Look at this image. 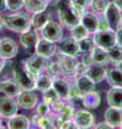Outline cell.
<instances>
[{
	"mask_svg": "<svg viewBox=\"0 0 122 129\" xmlns=\"http://www.w3.org/2000/svg\"><path fill=\"white\" fill-rule=\"evenodd\" d=\"M22 87L15 80L0 81V92H3L8 96H17L22 91Z\"/></svg>",
	"mask_w": 122,
	"mask_h": 129,
	"instance_id": "cell-22",
	"label": "cell"
},
{
	"mask_svg": "<svg viewBox=\"0 0 122 129\" xmlns=\"http://www.w3.org/2000/svg\"><path fill=\"white\" fill-rule=\"evenodd\" d=\"M50 112V106L45 101L41 102L39 104H36V114H39L40 116L48 115Z\"/></svg>",
	"mask_w": 122,
	"mask_h": 129,
	"instance_id": "cell-40",
	"label": "cell"
},
{
	"mask_svg": "<svg viewBox=\"0 0 122 129\" xmlns=\"http://www.w3.org/2000/svg\"><path fill=\"white\" fill-rule=\"evenodd\" d=\"M39 39L40 38H39V35H38V32H36V30L29 29L28 31L20 34L19 41L27 53L32 55L35 53V48H36V44L39 42Z\"/></svg>",
	"mask_w": 122,
	"mask_h": 129,
	"instance_id": "cell-9",
	"label": "cell"
},
{
	"mask_svg": "<svg viewBox=\"0 0 122 129\" xmlns=\"http://www.w3.org/2000/svg\"><path fill=\"white\" fill-rule=\"evenodd\" d=\"M80 23L85 26V28L90 32H95L97 30V25H99V17L94 14V12H88L80 16Z\"/></svg>",
	"mask_w": 122,
	"mask_h": 129,
	"instance_id": "cell-20",
	"label": "cell"
},
{
	"mask_svg": "<svg viewBox=\"0 0 122 129\" xmlns=\"http://www.w3.org/2000/svg\"><path fill=\"white\" fill-rule=\"evenodd\" d=\"M70 86L71 84L62 79L61 76L54 78L52 80V88L57 91L59 98L62 100H69V94H70Z\"/></svg>",
	"mask_w": 122,
	"mask_h": 129,
	"instance_id": "cell-18",
	"label": "cell"
},
{
	"mask_svg": "<svg viewBox=\"0 0 122 129\" xmlns=\"http://www.w3.org/2000/svg\"><path fill=\"white\" fill-rule=\"evenodd\" d=\"M75 85L77 86V88H78L81 97H84L86 94H88V92L95 90V83L85 73L79 74V75L76 76Z\"/></svg>",
	"mask_w": 122,
	"mask_h": 129,
	"instance_id": "cell-15",
	"label": "cell"
},
{
	"mask_svg": "<svg viewBox=\"0 0 122 129\" xmlns=\"http://www.w3.org/2000/svg\"><path fill=\"white\" fill-rule=\"evenodd\" d=\"M57 9L59 19L64 27L72 28L80 22V15L72 6L71 0H58Z\"/></svg>",
	"mask_w": 122,
	"mask_h": 129,
	"instance_id": "cell-1",
	"label": "cell"
},
{
	"mask_svg": "<svg viewBox=\"0 0 122 129\" xmlns=\"http://www.w3.org/2000/svg\"><path fill=\"white\" fill-rule=\"evenodd\" d=\"M108 54H109V58H110V61L112 62H119L122 60V47L118 44H115L111 48L108 50Z\"/></svg>",
	"mask_w": 122,
	"mask_h": 129,
	"instance_id": "cell-35",
	"label": "cell"
},
{
	"mask_svg": "<svg viewBox=\"0 0 122 129\" xmlns=\"http://www.w3.org/2000/svg\"><path fill=\"white\" fill-rule=\"evenodd\" d=\"M46 71L48 72V74H49L50 76H52V78H58V76H60L62 73V69H61L60 64L59 62H49L48 63V66L46 68Z\"/></svg>",
	"mask_w": 122,
	"mask_h": 129,
	"instance_id": "cell-37",
	"label": "cell"
},
{
	"mask_svg": "<svg viewBox=\"0 0 122 129\" xmlns=\"http://www.w3.org/2000/svg\"><path fill=\"white\" fill-rule=\"evenodd\" d=\"M121 16V10L113 2H109L107 9L104 12V17L106 18L110 29H112L113 31H117L120 28Z\"/></svg>",
	"mask_w": 122,
	"mask_h": 129,
	"instance_id": "cell-10",
	"label": "cell"
},
{
	"mask_svg": "<svg viewBox=\"0 0 122 129\" xmlns=\"http://www.w3.org/2000/svg\"><path fill=\"white\" fill-rule=\"evenodd\" d=\"M18 54V44L14 39L5 37L0 40V57L5 60L13 59Z\"/></svg>",
	"mask_w": 122,
	"mask_h": 129,
	"instance_id": "cell-7",
	"label": "cell"
},
{
	"mask_svg": "<svg viewBox=\"0 0 122 129\" xmlns=\"http://www.w3.org/2000/svg\"><path fill=\"white\" fill-rule=\"evenodd\" d=\"M89 32L86 28H85V26L81 24L80 22L77 24V25H75L74 27H72L71 28V35H72V37L76 39L77 41L78 40H81V39H84V38H86L89 36Z\"/></svg>",
	"mask_w": 122,
	"mask_h": 129,
	"instance_id": "cell-31",
	"label": "cell"
},
{
	"mask_svg": "<svg viewBox=\"0 0 122 129\" xmlns=\"http://www.w3.org/2000/svg\"><path fill=\"white\" fill-rule=\"evenodd\" d=\"M5 66H6V60L3 59V58L0 57V73L2 72V70H3V68H5Z\"/></svg>",
	"mask_w": 122,
	"mask_h": 129,
	"instance_id": "cell-47",
	"label": "cell"
},
{
	"mask_svg": "<svg viewBox=\"0 0 122 129\" xmlns=\"http://www.w3.org/2000/svg\"><path fill=\"white\" fill-rule=\"evenodd\" d=\"M2 127V117L1 116H0V128Z\"/></svg>",
	"mask_w": 122,
	"mask_h": 129,
	"instance_id": "cell-51",
	"label": "cell"
},
{
	"mask_svg": "<svg viewBox=\"0 0 122 129\" xmlns=\"http://www.w3.org/2000/svg\"><path fill=\"white\" fill-rule=\"evenodd\" d=\"M16 101L19 108L30 110L35 108L38 104V95L33 90H22L17 95Z\"/></svg>",
	"mask_w": 122,
	"mask_h": 129,
	"instance_id": "cell-12",
	"label": "cell"
},
{
	"mask_svg": "<svg viewBox=\"0 0 122 129\" xmlns=\"http://www.w3.org/2000/svg\"><path fill=\"white\" fill-rule=\"evenodd\" d=\"M48 1H51V0H48Z\"/></svg>",
	"mask_w": 122,
	"mask_h": 129,
	"instance_id": "cell-54",
	"label": "cell"
},
{
	"mask_svg": "<svg viewBox=\"0 0 122 129\" xmlns=\"http://www.w3.org/2000/svg\"><path fill=\"white\" fill-rule=\"evenodd\" d=\"M78 46H79V50L80 52H84V53H88V52H91L93 50V47L95 46V42L93 38L88 37L78 40Z\"/></svg>",
	"mask_w": 122,
	"mask_h": 129,
	"instance_id": "cell-33",
	"label": "cell"
},
{
	"mask_svg": "<svg viewBox=\"0 0 122 129\" xmlns=\"http://www.w3.org/2000/svg\"><path fill=\"white\" fill-rule=\"evenodd\" d=\"M48 6V0H24V7L30 13H39L45 11Z\"/></svg>",
	"mask_w": 122,
	"mask_h": 129,
	"instance_id": "cell-25",
	"label": "cell"
},
{
	"mask_svg": "<svg viewBox=\"0 0 122 129\" xmlns=\"http://www.w3.org/2000/svg\"><path fill=\"white\" fill-rule=\"evenodd\" d=\"M14 80L18 83V85L22 87L23 90H33L35 89V79L29 72L26 70V68H16L13 70Z\"/></svg>",
	"mask_w": 122,
	"mask_h": 129,
	"instance_id": "cell-6",
	"label": "cell"
},
{
	"mask_svg": "<svg viewBox=\"0 0 122 129\" xmlns=\"http://www.w3.org/2000/svg\"><path fill=\"white\" fill-rule=\"evenodd\" d=\"M120 27H122V16H121V22H120Z\"/></svg>",
	"mask_w": 122,
	"mask_h": 129,
	"instance_id": "cell-52",
	"label": "cell"
},
{
	"mask_svg": "<svg viewBox=\"0 0 122 129\" xmlns=\"http://www.w3.org/2000/svg\"><path fill=\"white\" fill-rule=\"evenodd\" d=\"M41 35H42L43 38L49 40V41L57 42L62 39L63 32H62V28H61V26L58 23L54 21H49L41 29Z\"/></svg>",
	"mask_w": 122,
	"mask_h": 129,
	"instance_id": "cell-11",
	"label": "cell"
},
{
	"mask_svg": "<svg viewBox=\"0 0 122 129\" xmlns=\"http://www.w3.org/2000/svg\"><path fill=\"white\" fill-rule=\"evenodd\" d=\"M95 128H97V129H111V128H113L111 125H109L107 122H105V123H100V124H97L96 126H95Z\"/></svg>",
	"mask_w": 122,
	"mask_h": 129,
	"instance_id": "cell-45",
	"label": "cell"
},
{
	"mask_svg": "<svg viewBox=\"0 0 122 129\" xmlns=\"http://www.w3.org/2000/svg\"><path fill=\"white\" fill-rule=\"evenodd\" d=\"M106 79L112 87H122V72L117 68L107 70Z\"/></svg>",
	"mask_w": 122,
	"mask_h": 129,
	"instance_id": "cell-30",
	"label": "cell"
},
{
	"mask_svg": "<svg viewBox=\"0 0 122 129\" xmlns=\"http://www.w3.org/2000/svg\"><path fill=\"white\" fill-rule=\"evenodd\" d=\"M56 51H57V45L55 44V42L49 41V40L45 38L39 39V42L36 44V48H35L36 54L50 58L56 54Z\"/></svg>",
	"mask_w": 122,
	"mask_h": 129,
	"instance_id": "cell-16",
	"label": "cell"
},
{
	"mask_svg": "<svg viewBox=\"0 0 122 129\" xmlns=\"http://www.w3.org/2000/svg\"><path fill=\"white\" fill-rule=\"evenodd\" d=\"M57 59H58V62L64 75L69 76V78H76V69L79 62L75 56H71L59 52L57 54Z\"/></svg>",
	"mask_w": 122,
	"mask_h": 129,
	"instance_id": "cell-4",
	"label": "cell"
},
{
	"mask_svg": "<svg viewBox=\"0 0 122 129\" xmlns=\"http://www.w3.org/2000/svg\"><path fill=\"white\" fill-rule=\"evenodd\" d=\"M80 92L78 90V88L75 84H72L70 86V94H69V100H77V99H81Z\"/></svg>",
	"mask_w": 122,
	"mask_h": 129,
	"instance_id": "cell-41",
	"label": "cell"
},
{
	"mask_svg": "<svg viewBox=\"0 0 122 129\" xmlns=\"http://www.w3.org/2000/svg\"><path fill=\"white\" fill-rule=\"evenodd\" d=\"M8 128L12 129H28L30 128V120L26 115L15 114L14 116L8 118Z\"/></svg>",
	"mask_w": 122,
	"mask_h": 129,
	"instance_id": "cell-21",
	"label": "cell"
},
{
	"mask_svg": "<svg viewBox=\"0 0 122 129\" xmlns=\"http://www.w3.org/2000/svg\"><path fill=\"white\" fill-rule=\"evenodd\" d=\"M24 7V0H7V9L12 12H18Z\"/></svg>",
	"mask_w": 122,
	"mask_h": 129,
	"instance_id": "cell-39",
	"label": "cell"
},
{
	"mask_svg": "<svg viewBox=\"0 0 122 129\" xmlns=\"http://www.w3.org/2000/svg\"><path fill=\"white\" fill-rule=\"evenodd\" d=\"M107 101L110 107L122 109V87H112L107 92Z\"/></svg>",
	"mask_w": 122,
	"mask_h": 129,
	"instance_id": "cell-27",
	"label": "cell"
},
{
	"mask_svg": "<svg viewBox=\"0 0 122 129\" xmlns=\"http://www.w3.org/2000/svg\"><path fill=\"white\" fill-rule=\"evenodd\" d=\"M72 120L75 128H91L92 125H94V117L92 113L87 110H79L75 112Z\"/></svg>",
	"mask_w": 122,
	"mask_h": 129,
	"instance_id": "cell-13",
	"label": "cell"
},
{
	"mask_svg": "<svg viewBox=\"0 0 122 129\" xmlns=\"http://www.w3.org/2000/svg\"><path fill=\"white\" fill-rule=\"evenodd\" d=\"M5 24L9 30L23 34L31 28V17L28 13L19 12V13L7 15L5 17Z\"/></svg>",
	"mask_w": 122,
	"mask_h": 129,
	"instance_id": "cell-2",
	"label": "cell"
},
{
	"mask_svg": "<svg viewBox=\"0 0 122 129\" xmlns=\"http://www.w3.org/2000/svg\"><path fill=\"white\" fill-rule=\"evenodd\" d=\"M59 52L71 56H76L80 53L79 46H78V41L73 37H69L67 39L62 40L59 44Z\"/></svg>",
	"mask_w": 122,
	"mask_h": 129,
	"instance_id": "cell-17",
	"label": "cell"
},
{
	"mask_svg": "<svg viewBox=\"0 0 122 129\" xmlns=\"http://www.w3.org/2000/svg\"><path fill=\"white\" fill-rule=\"evenodd\" d=\"M52 80H54V78L50 76L48 73L47 74L41 73L35 80V89L40 91H45L49 89L50 87H52Z\"/></svg>",
	"mask_w": 122,
	"mask_h": 129,
	"instance_id": "cell-29",
	"label": "cell"
},
{
	"mask_svg": "<svg viewBox=\"0 0 122 129\" xmlns=\"http://www.w3.org/2000/svg\"><path fill=\"white\" fill-rule=\"evenodd\" d=\"M120 128H122V124H121V126H120Z\"/></svg>",
	"mask_w": 122,
	"mask_h": 129,
	"instance_id": "cell-53",
	"label": "cell"
},
{
	"mask_svg": "<svg viewBox=\"0 0 122 129\" xmlns=\"http://www.w3.org/2000/svg\"><path fill=\"white\" fill-rule=\"evenodd\" d=\"M5 26H6V24H5V18L1 17V15H0V30H1Z\"/></svg>",
	"mask_w": 122,
	"mask_h": 129,
	"instance_id": "cell-49",
	"label": "cell"
},
{
	"mask_svg": "<svg viewBox=\"0 0 122 129\" xmlns=\"http://www.w3.org/2000/svg\"><path fill=\"white\" fill-rule=\"evenodd\" d=\"M57 99H59V96L52 87H50L49 89H47L45 91H43V101H45L46 103L50 104Z\"/></svg>",
	"mask_w": 122,
	"mask_h": 129,
	"instance_id": "cell-38",
	"label": "cell"
},
{
	"mask_svg": "<svg viewBox=\"0 0 122 129\" xmlns=\"http://www.w3.org/2000/svg\"><path fill=\"white\" fill-rule=\"evenodd\" d=\"M36 125H38V127H40V128L51 129V128H55V120L51 116L44 115V116H40L39 117L38 122H36Z\"/></svg>",
	"mask_w": 122,
	"mask_h": 129,
	"instance_id": "cell-36",
	"label": "cell"
},
{
	"mask_svg": "<svg viewBox=\"0 0 122 129\" xmlns=\"http://www.w3.org/2000/svg\"><path fill=\"white\" fill-rule=\"evenodd\" d=\"M49 62L50 61H49V58L48 57H45V56L34 53L31 55V57H29L24 61V63H25L24 67H25L26 70L36 80V78L42 73L43 70H46V68Z\"/></svg>",
	"mask_w": 122,
	"mask_h": 129,
	"instance_id": "cell-3",
	"label": "cell"
},
{
	"mask_svg": "<svg viewBox=\"0 0 122 129\" xmlns=\"http://www.w3.org/2000/svg\"><path fill=\"white\" fill-rule=\"evenodd\" d=\"M50 21V15L46 11H42L39 13H34L31 17V26L35 30H41L46 24Z\"/></svg>",
	"mask_w": 122,
	"mask_h": 129,
	"instance_id": "cell-26",
	"label": "cell"
},
{
	"mask_svg": "<svg viewBox=\"0 0 122 129\" xmlns=\"http://www.w3.org/2000/svg\"><path fill=\"white\" fill-rule=\"evenodd\" d=\"M18 104L12 96H5L0 98V116L2 118H10L17 114Z\"/></svg>",
	"mask_w": 122,
	"mask_h": 129,
	"instance_id": "cell-8",
	"label": "cell"
},
{
	"mask_svg": "<svg viewBox=\"0 0 122 129\" xmlns=\"http://www.w3.org/2000/svg\"><path fill=\"white\" fill-rule=\"evenodd\" d=\"M116 66H117V67H116L117 69H118V70H120V71L122 72V60H121V61H119V62H117V63H116Z\"/></svg>",
	"mask_w": 122,
	"mask_h": 129,
	"instance_id": "cell-50",
	"label": "cell"
},
{
	"mask_svg": "<svg viewBox=\"0 0 122 129\" xmlns=\"http://www.w3.org/2000/svg\"><path fill=\"white\" fill-rule=\"evenodd\" d=\"M116 40H117V44L122 47V27H120L119 29L116 31Z\"/></svg>",
	"mask_w": 122,
	"mask_h": 129,
	"instance_id": "cell-44",
	"label": "cell"
},
{
	"mask_svg": "<svg viewBox=\"0 0 122 129\" xmlns=\"http://www.w3.org/2000/svg\"><path fill=\"white\" fill-rule=\"evenodd\" d=\"M110 29L106 18H99V25H97V30H107Z\"/></svg>",
	"mask_w": 122,
	"mask_h": 129,
	"instance_id": "cell-43",
	"label": "cell"
},
{
	"mask_svg": "<svg viewBox=\"0 0 122 129\" xmlns=\"http://www.w3.org/2000/svg\"><path fill=\"white\" fill-rule=\"evenodd\" d=\"M113 3L122 11V0H113Z\"/></svg>",
	"mask_w": 122,
	"mask_h": 129,
	"instance_id": "cell-48",
	"label": "cell"
},
{
	"mask_svg": "<svg viewBox=\"0 0 122 129\" xmlns=\"http://www.w3.org/2000/svg\"><path fill=\"white\" fill-rule=\"evenodd\" d=\"M71 3L74 7V9L78 12V14L81 16L90 7L91 0H71Z\"/></svg>",
	"mask_w": 122,
	"mask_h": 129,
	"instance_id": "cell-34",
	"label": "cell"
},
{
	"mask_svg": "<svg viewBox=\"0 0 122 129\" xmlns=\"http://www.w3.org/2000/svg\"><path fill=\"white\" fill-rule=\"evenodd\" d=\"M91 57L93 62L99 64H106L108 61H110L108 51L97 45H95L91 51Z\"/></svg>",
	"mask_w": 122,
	"mask_h": 129,
	"instance_id": "cell-24",
	"label": "cell"
},
{
	"mask_svg": "<svg viewBox=\"0 0 122 129\" xmlns=\"http://www.w3.org/2000/svg\"><path fill=\"white\" fill-rule=\"evenodd\" d=\"M49 106H50V110L55 111V112H58L60 109L64 106V102H63V100H62V99H60V98H59V99L55 100L54 102H51Z\"/></svg>",
	"mask_w": 122,
	"mask_h": 129,
	"instance_id": "cell-42",
	"label": "cell"
},
{
	"mask_svg": "<svg viewBox=\"0 0 122 129\" xmlns=\"http://www.w3.org/2000/svg\"><path fill=\"white\" fill-rule=\"evenodd\" d=\"M74 108H73L71 104H66L60 109V110L57 112V127L60 128L61 125L66 122L73 119V116H74Z\"/></svg>",
	"mask_w": 122,
	"mask_h": 129,
	"instance_id": "cell-23",
	"label": "cell"
},
{
	"mask_svg": "<svg viewBox=\"0 0 122 129\" xmlns=\"http://www.w3.org/2000/svg\"><path fill=\"white\" fill-rule=\"evenodd\" d=\"M105 122H107L109 125L115 128L120 127L122 124V109L110 107L105 111Z\"/></svg>",
	"mask_w": 122,
	"mask_h": 129,
	"instance_id": "cell-19",
	"label": "cell"
},
{
	"mask_svg": "<svg viewBox=\"0 0 122 129\" xmlns=\"http://www.w3.org/2000/svg\"><path fill=\"white\" fill-rule=\"evenodd\" d=\"M7 10V0H0V12Z\"/></svg>",
	"mask_w": 122,
	"mask_h": 129,
	"instance_id": "cell-46",
	"label": "cell"
},
{
	"mask_svg": "<svg viewBox=\"0 0 122 129\" xmlns=\"http://www.w3.org/2000/svg\"><path fill=\"white\" fill-rule=\"evenodd\" d=\"M83 103L84 107L87 109H96L101 103V97L99 92L93 90L86 94L83 97Z\"/></svg>",
	"mask_w": 122,
	"mask_h": 129,
	"instance_id": "cell-28",
	"label": "cell"
},
{
	"mask_svg": "<svg viewBox=\"0 0 122 129\" xmlns=\"http://www.w3.org/2000/svg\"><path fill=\"white\" fill-rule=\"evenodd\" d=\"M107 73V68L105 64H99V63H92L91 66L87 68L85 71V74L88 75L95 84L101 83L106 76Z\"/></svg>",
	"mask_w": 122,
	"mask_h": 129,
	"instance_id": "cell-14",
	"label": "cell"
},
{
	"mask_svg": "<svg viewBox=\"0 0 122 129\" xmlns=\"http://www.w3.org/2000/svg\"><path fill=\"white\" fill-rule=\"evenodd\" d=\"M93 40L95 42V45L101 46L108 51L115 44H117L116 31H113L112 29L96 30L94 32V36H93Z\"/></svg>",
	"mask_w": 122,
	"mask_h": 129,
	"instance_id": "cell-5",
	"label": "cell"
},
{
	"mask_svg": "<svg viewBox=\"0 0 122 129\" xmlns=\"http://www.w3.org/2000/svg\"><path fill=\"white\" fill-rule=\"evenodd\" d=\"M108 5H109L108 0H91L90 8L94 13L104 14V12L107 9Z\"/></svg>",
	"mask_w": 122,
	"mask_h": 129,
	"instance_id": "cell-32",
	"label": "cell"
}]
</instances>
